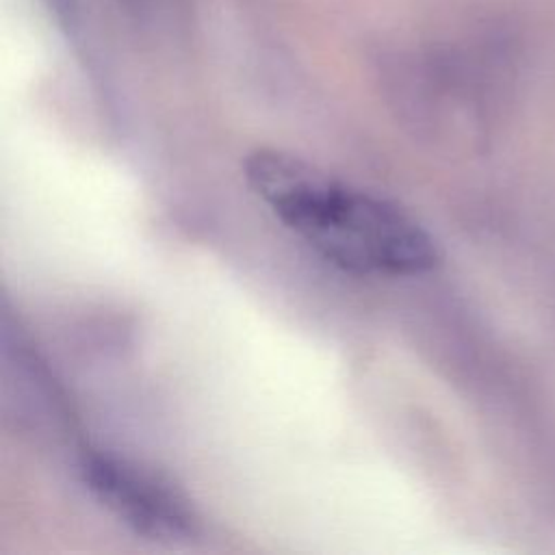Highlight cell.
I'll return each instance as SVG.
<instances>
[{"instance_id": "2", "label": "cell", "mask_w": 555, "mask_h": 555, "mask_svg": "<svg viewBox=\"0 0 555 555\" xmlns=\"http://www.w3.org/2000/svg\"><path fill=\"white\" fill-rule=\"evenodd\" d=\"M80 473L98 503L132 531L163 542L197 533L191 503L158 475L98 449L82 451Z\"/></svg>"}, {"instance_id": "1", "label": "cell", "mask_w": 555, "mask_h": 555, "mask_svg": "<svg viewBox=\"0 0 555 555\" xmlns=\"http://www.w3.org/2000/svg\"><path fill=\"white\" fill-rule=\"evenodd\" d=\"M245 178L269 210L317 254L360 275H418L440 251L431 234L397 204L356 189L280 150H256Z\"/></svg>"}]
</instances>
